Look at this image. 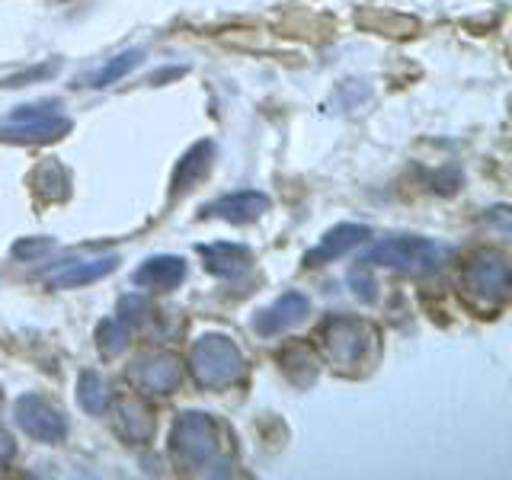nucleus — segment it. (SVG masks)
<instances>
[{
	"mask_svg": "<svg viewBox=\"0 0 512 480\" xmlns=\"http://www.w3.org/2000/svg\"><path fill=\"white\" fill-rule=\"evenodd\" d=\"M452 253V247L432 237H388L368 247L362 263L394 269L400 276H432L452 260Z\"/></svg>",
	"mask_w": 512,
	"mask_h": 480,
	"instance_id": "1",
	"label": "nucleus"
},
{
	"mask_svg": "<svg viewBox=\"0 0 512 480\" xmlns=\"http://www.w3.org/2000/svg\"><path fill=\"white\" fill-rule=\"evenodd\" d=\"M170 455L186 471H208L221 458V429L215 416L186 410L170 429Z\"/></svg>",
	"mask_w": 512,
	"mask_h": 480,
	"instance_id": "2",
	"label": "nucleus"
},
{
	"mask_svg": "<svg viewBox=\"0 0 512 480\" xmlns=\"http://www.w3.org/2000/svg\"><path fill=\"white\" fill-rule=\"evenodd\" d=\"M189 368H192V378H196L202 388L218 391V388H228V384H237L244 378L247 362H244V352L237 349L231 336L205 333L192 343Z\"/></svg>",
	"mask_w": 512,
	"mask_h": 480,
	"instance_id": "3",
	"label": "nucleus"
},
{
	"mask_svg": "<svg viewBox=\"0 0 512 480\" xmlns=\"http://www.w3.org/2000/svg\"><path fill=\"white\" fill-rule=\"evenodd\" d=\"M458 285H461V295L468 298V304H474L477 311H496L500 304H506L512 292V272H509L506 256L496 250L474 253L471 260L464 263Z\"/></svg>",
	"mask_w": 512,
	"mask_h": 480,
	"instance_id": "4",
	"label": "nucleus"
},
{
	"mask_svg": "<svg viewBox=\"0 0 512 480\" xmlns=\"http://www.w3.org/2000/svg\"><path fill=\"white\" fill-rule=\"evenodd\" d=\"M324 349H327V359L349 372V368H356L365 352L372 349L375 343V327L368 324V320H359V317H333L324 324Z\"/></svg>",
	"mask_w": 512,
	"mask_h": 480,
	"instance_id": "5",
	"label": "nucleus"
},
{
	"mask_svg": "<svg viewBox=\"0 0 512 480\" xmlns=\"http://www.w3.org/2000/svg\"><path fill=\"white\" fill-rule=\"evenodd\" d=\"M13 416H16V426H20L29 439L45 442V445H58L68 439V432H71L68 416H64L61 407H55L52 400H45L42 394L16 397Z\"/></svg>",
	"mask_w": 512,
	"mask_h": 480,
	"instance_id": "6",
	"label": "nucleus"
},
{
	"mask_svg": "<svg viewBox=\"0 0 512 480\" xmlns=\"http://www.w3.org/2000/svg\"><path fill=\"white\" fill-rule=\"evenodd\" d=\"M128 381L135 384L141 394H173L180 388L183 381V368H180V356H173V352H144V356L135 359V365L128 368Z\"/></svg>",
	"mask_w": 512,
	"mask_h": 480,
	"instance_id": "7",
	"label": "nucleus"
},
{
	"mask_svg": "<svg viewBox=\"0 0 512 480\" xmlns=\"http://www.w3.org/2000/svg\"><path fill=\"white\" fill-rule=\"evenodd\" d=\"M119 256L116 253H106V256H90V260H68L55 269H48L42 282L48 288H84V285H93L112 272L119 269Z\"/></svg>",
	"mask_w": 512,
	"mask_h": 480,
	"instance_id": "8",
	"label": "nucleus"
},
{
	"mask_svg": "<svg viewBox=\"0 0 512 480\" xmlns=\"http://www.w3.org/2000/svg\"><path fill=\"white\" fill-rule=\"evenodd\" d=\"M71 132V119L61 116V112H45V116H32V119H7L0 125V141L7 144H45V141H58Z\"/></svg>",
	"mask_w": 512,
	"mask_h": 480,
	"instance_id": "9",
	"label": "nucleus"
},
{
	"mask_svg": "<svg viewBox=\"0 0 512 480\" xmlns=\"http://www.w3.org/2000/svg\"><path fill=\"white\" fill-rule=\"evenodd\" d=\"M311 314V301L308 295L301 292H285L282 298H276L269 304V308H263L260 314L253 317V330L260 336H279L285 330H292L298 324H304Z\"/></svg>",
	"mask_w": 512,
	"mask_h": 480,
	"instance_id": "10",
	"label": "nucleus"
},
{
	"mask_svg": "<svg viewBox=\"0 0 512 480\" xmlns=\"http://www.w3.org/2000/svg\"><path fill=\"white\" fill-rule=\"evenodd\" d=\"M368 237H372V228H365V224H356V221L336 224V228H330L324 237H320V244L314 250L304 253V266H324V263L340 260V256L365 244Z\"/></svg>",
	"mask_w": 512,
	"mask_h": 480,
	"instance_id": "11",
	"label": "nucleus"
},
{
	"mask_svg": "<svg viewBox=\"0 0 512 480\" xmlns=\"http://www.w3.org/2000/svg\"><path fill=\"white\" fill-rule=\"evenodd\" d=\"M199 256H202L205 269L224 282H240L244 276H250V269H253V253L244 244H228V240L202 244Z\"/></svg>",
	"mask_w": 512,
	"mask_h": 480,
	"instance_id": "12",
	"label": "nucleus"
},
{
	"mask_svg": "<svg viewBox=\"0 0 512 480\" xmlns=\"http://www.w3.org/2000/svg\"><path fill=\"white\" fill-rule=\"evenodd\" d=\"M269 196L266 192H256V189H244V192H234V196H221L212 205L202 208V218H218V221H228V224H250L256 218H263L269 212Z\"/></svg>",
	"mask_w": 512,
	"mask_h": 480,
	"instance_id": "13",
	"label": "nucleus"
},
{
	"mask_svg": "<svg viewBox=\"0 0 512 480\" xmlns=\"http://www.w3.org/2000/svg\"><path fill=\"white\" fill-rule=\"evenodd\" d=\"M212 160H215V141L202 138V141L192 144L173 170L170 199H180L189 189H196V183L202 180V176H208V170H212Z\"/></svg>",
	"mask_w": 512,
	"mask_h": 480,
	"instance_id": "14",
	"label": "nucleus"
},
{
	"mask_svg": "<svg viewBox=\"0 0 512 480\" xmlns=\"http://www.w3.org/2000/svg\"><path fill=\"white\" fill-rule=\"evenodd\" d=\"M186 279V260L183 256H173V253H160L144 260L135 272V285L141 288H154V292H170Z\"/></svg>",
	"mask_w": 512,
	"mask_h": 480,
	"instance_id": "15",
	"label": "nucleus"
},
{
	"mask_svg": "<svg viewBox=\"0 0 512 480\" xmlns=\"http://www.w3.org/2000/svg\"><path fill=\"white\" fill-rule=\"evenodd\" d=\"M32 189H36V196L42 202H64L71 196V173L58 160H42L32 170Z\"/></svg>",
	"mask_w": 512,
	"mask_h": 480,
	"instance_id": "16",
	"label": "nucleus"
},
{
	"mask_svg": "<svg viewBox=\"0 0 512 480\" xmlns=\"http://www.w3.org/2000/svg\"><path fill=\"white\" fill-rule=\"evenodd\" d=\"M119 432L135 445H144L151 436H154V416L151 410L144 407V400L138 397H125L119 404Z\"/></svg>",
	"mask_w": 512,
	"mask_h": 480,
	"instance_id": "17",
	"label": "nucleus"
},
{
	"mask_svg": "<svg viewBox=\"0 0 512 480\" xmlns=\"http://www.w3.org/2000/svg\"><path fill=\"white\" fill-rule=\"evenodd\" d=\"M356 23L365 26L368 32H378V36H394V39L413 36V32L420 29V23H416L413 16H404V13H381L375 7L356 13Z\"/></svg>",
	"mask_w": 512,
	"mask_h": 480,
	"instance_id": "18",
	"label": "nucleus"
},
{
	"mask_svg": "<svg viewBox=\"0 0 512 480\" xmlns=\"http://www.w3.org/2000/svg\"><path fill=\"white\" fill-rule=\"evenodd\" d=\"M279 365H282V372L292 378L295 384H311L317 378V365L320 362H317L311 346L295 343V346H288L282 356H279Z\"/></svg>",
	"mask_w": 512,
	"mask_h": 480,
	"instance_id": "19",
	"label": "nucleus"
},
{
	"mask_svg": "<svg viewBox=\"0 0 512 480\" xmlns=\"http://www.w3.org/2000/svg\"><path fill=\"white\" fill-rule=\"evenodd\" d=\"M77 404L84 407L90 416H100L109 410V388H106V381L103 375H96V372H80L77 378Z\"/></svg>",
	"mask_w": 512,
	"mask_h": 480,
	"instance_id": "20",
	"label": "nucleus"
},
{
	"mask_svg": "<svg viewBox=\"0 0 512 480\" xmlns=\"http://www.w3.org/2000/svg\"><path fill=\"white\" fill-rule=\"evenodd\" d=\"M128 340H132V327L122 324L119 317H106L100 327H96V349H100L103 359H119L128 349Z\"/></svg>",
	"mask_w": 512,
	"mask_h": 480,
	"instance_id": "21",
	"label": "nucleus"
},
{
	"mask_svg": "<svg viewBox=\"0 0 512 480\" xmlns=\"http://www.w3.org/2000/svg\"><path fill=\"white\" fill-rule=\"evenodd\" d=\"M141 61H144V52H141V48H128V52H119L116 58H109V61L103 64V68L90 77V87H96V90L112 87V84H116V80H122L125 74H132Z\"/></svg>",
	"mask_w": 512,
	"mask_h": 480,
	"instance_id": "22",
	"label": "nucleus"
},
{
	"mask_svg": "<svg viewBox=\"0 0 512 480\" xmlns=\"http://www.w3.org/2000/svg\"><path fill=\"white\" fill-rule=\"evenodd\" d=\"M52 250H55V240L52 237H23V240H16L10 253L16 256V260L36 263V260H42V256L52 253Z\"/></svg>",
	"mask_w": 512,
	"mask_h": 480,
	"instance_id": "23",
	"label": "nucleus"
},
{
	"mask_svg": "<svg viewBox=\"0 0 512 480\" xmlns=\"http://www.w3.org/2000/svg\"><path fill=\"white\" fill-rule=\"evenodd\" d=\"M148 314H151V301L148 298H144V295H125L119 301V314L116 317L128 327H138L141 320H148Z\"/></svg>",
	"mask_w": 512,
	"mask_h": 480,
	"instance_id": "24",
	"label": "nucleus"
},
{
	"mask_svg": "<svg viewBox=\"0 0 512 480\" xmlns=\"http://www.w3.org/2000/svg\"><path fill=\"white\" fill-rule=\"evenodd\" d=\"M349 285H352V295H356L359 301H365V304H372V301L378 298V292H375V279L368 276V266L352 269V272H349Z\"/></svg>",
	"mask_w": 512,
	"mask_h": 480,
	"instance_id": "25",
	"label": "nucleus"
},
{
	"mask_svg": "<svg viewBox=\"0 0 512 480\" xmlns=\"http://www.w3.org/2000/svg\"><path fill=\"white\" fill-rule=\"evenodd\" d=\"M58 68H61V61H45V64H39V68H29V71H20V74L7 77V80H4V87H23L26 80L52 77V74H58Z\"/></svg>",
	"mask_w": 512,
	"mask_h": 480,
	"instance_id": "26",
	"label": "nucleus"
},
{
	"mask_svg": "<svg viewBox=\"0 0 512 480\" xmlns=\"http://www.w3.org/2000/svg\"><path fill=\"white\" fill-rule=\"evenodd\" d=\"M16 458V442H13V436L10 432L0 426V471L4 468H10V461Z\"/></svg>",
	"mask_w": 512,
	"mask_h": 480,
	"instance_id": "27",
	"label": "nucleus"
},
{
	"mask_svg": "<svg viewBox=\"0 0 512 480\" xmlns=\"http://www.w3.org/2000/svg\"><path fill=\"white\" fill-rule=\"evenodd\" d=\"M183 74H186V68H167V71L151 74V77H148V84H164V80H170V77H183Z\"/></svg>",
	"mask_w": 512,
	"mask_h": 480,
	"instance_id": "28",
	"label": "nucleus"
}]
</instances>
